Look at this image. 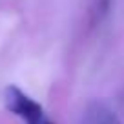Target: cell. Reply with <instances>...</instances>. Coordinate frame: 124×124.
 Wrapping results in <instances>:
<instances>
[{
    "label": "cell",
    "instance_id": "1",
    "mask_svg": "<svg viewBox=\"0 0 124 124\" xmlns=\"http://www.w3.org/2000/svg\"><path fill=\"white\" fill-rule=\"evenodd\" d=\"M4 104L8 111L18 117L24 124H55L35 99L13 84L4 89Z\"/></svg>",
    "mask_w": 124,
    "mask_h": 124
},
{
    "label": "cell",
    "instance_id": "2",
    "mask_svg": "<svg viewBox=\"0 0 124 124\" xmlns=\"http://www.w3.org/2000/svg\"><path fill=\"white\" fill-rule=\"evenodd\" d=\"M89 124H122L117 117V113L111 108H108L102 102H95L89 108V115H88Z\"/></svg>",
    "mask_w": 124,
    "mask_h": 124
}]
</instances>
